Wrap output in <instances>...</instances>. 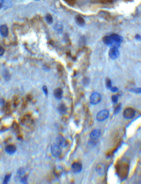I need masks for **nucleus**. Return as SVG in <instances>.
Masks as SVG:
<instances>
[{"label":"nucleus","mask_w":141,"mask_h":184,"mask_svg":"<svg viewBox=\"0 0 141 184\" xmlns=\"http://www.w3.org/2000/svg\"><path fill=\"white\" fill-rule=\"evenodd\" d=\"M4 104V101L3 99H0V106L3 105Z\"/></svg>","instance_id":"34"},{"label":"nucleus","mask_w":141,"mask_h":184,"mask_svg":"<svg viewBox=\"0 0 141 184\" xmlns=\"http://www.w3.org/2000/svg\"><path fill=\"white\" fill-rule=\"evenodd\" d=\"M97 174L100 175H103L105 173V167L102 164H99L97 165L96 168Z\"/></svg>","instance_id":"8"},{"label":"nucleus","mask_w":141,"mask_h":184,"mask_svg":"<svg viewBox=\"0 0 141 184\" xmlns=\"http://www.w3.org/2000/svg\"><path fill=\"white\" fill-rule=\"evenodd\" d=\"M58 111L60 114H64L67 111V107L64 104H60L58 107Z\"/></svg>","instance_id":"15"},{"label":"nucleus","mask_w":141,"mask_h":184,"mask_svg":"<svg viewBox=\"0 0 141 184\" xmlns=\"http://www.w3.org/2000/svg\"><path fill=\"white\" fill-rule=\"evenodd\" d=\"M18 140H22V137L21 136H19L18 137Z\"/></svg>","instance_id":"36"},{"label":"nucleus","mask_w":141,"mask_h":184,"mask_svg":"<svg viewBox=\"0 0 141 184\" xmlns=\"http://www.w3.org/2000/svg\"><path fill=\"white\" fill-rule=\"evenodd\" d=\"M21 182L23 184H26L27 183V175H24L23 177H22L20 180Z\"/></svg>","instance_id":"28"},{"label":"nucleus","mask_w":141,"mask_h":184,"mask_svg":"<svg viewBox=\"0 0 141 184\" xmlns=\"http://www.w3.org/2000/svg\"><path fill=\"white\" fill-rule=\"evenodd\" d=\"M54 29L58 34H61L63 30V25L60 22H58L54 26Z\"/></svg>","instance_id":"11"},{"label":"nucleus","mask_w":141,"mask_h":184,"mask_svg":"<svg viewBox=\"0 0 141 184\" xmlns=\"http://www.w3.org/2000/svg\"><path fill=\"white\" fill-rule=\"evenodd\" d=\"M110 36L111 37V38L114 41L120 43H121L122 42V38L119 35L116 34H111Z\"/></svg>","instance_id":"17"},{"label":"nucleus","mask_w":141,"mask_h":184,"mask_svg":"<svg viewBox=\"0 0 141 184\" xmlns=\"http://www.w3.org/2000/svg\"><path fill=\"white\" fill-rule=\"evenodd\" d=\"M71 168L73 172L75 174H78L82 171V166L81 163L76 162L72 164Z\"/></svg>","instance_id":"7"},{"label":"nucleus","mask_w":141,"mask_h":184,"mask_svg":"<svg viewBox=\"0 0 141 184\" xmlns=\"http://www.w3.org/2000/svg\"><path fill=\"white\" fill-rule=\"evenodd\" d=\"M13 128L15 131H18L19 129V127L18 125L17 124V123L14 122L13 123Z\"/></svg>","instance_id":"26"},{"label":"nucleus","mask_w":141,"mask_h":184,"mask_svg":"<svg viewBox=\"0 0 141 184\" xmlns=\"http://www.w3.org/2000/svg\"><path fill=\"white\" fill-rule=\"evenodd\" d=\"M102 40L104 44L109 46H110L113 42V40L112 39L110 36H104Z\"/></svg>","instance_id":"16"},{"label":"nucleus","mask_w":141,"mask_h":184,"mask_svg":"<svg viewBox=\"0 0 141 184\" xmlns=\"http://www.w3.org/2000/svg\"><path fill=\"white\" fill-rule=\"evenodd\" d=\"M3 76H4V78L6 79V81H8L10 80V74L9 73L8 71H5L3 74Z\"/></svg>","instance_id":"25"},{"label":"nucleus","mask_w":141,"mask_h":184,"mask_svg":"<svg viewBox=\"0 0 141 184\" xmlns=\"http://www.w3.org/2000/svg\"><path fill=\"white\" fill-rule=\"evenodd\" d=\"M109 116V112L107 109H104L99 112L96 117L97 120L99 122H103L107 119Z\"/></svg>","instance_id":"3"},{"label":"nucleus","mask_w":141,"mask_h":184,"mask_svg":"<svg viewBox=\"0 0 141 184\" xmlns=\"http://www.w3.org/2000/svg\"><path fill=\"white\" fill-rule=\"evenodd\" d=\"M25 173V171L23 168H19L17 171V174L19 175V176H21L22 175H24Z\"/></svg>","instance_id":"24"},{"label":"nucleus","mask_w":141,"mask_h":184,"mask_svg":"<svg viewBox=\"0 0 141 184\" xmlns=\"http://www.w3.org/2000/svg\"><path fill=\"white\" fill-rule=\"evenodd\" d=\"M51 151L53 156L56 158H58L61 154V147L57 144H53L51 146Z\"/></svg>","instance_id":"1"},{"label":"nucleus","mask_w":141,"mask_h":184,"mask_svg":"<svg viewBox=\"0 0 141 184\" xmlns=\"http://www.w3.org/2000/svg\"><path fill=\"white\" fill-rule=\"evenodd\" d=\"M5 50L4 48L0 46V56H2L4 54Z\"/></svg>","instance_id":"31"},{"label":"nucleus","mask_w":141,"mask_h":184,"mask_svg":"<svg viewBox=\"0 0 141 184\" xmlns=\"http://www.w3.org/2000/svg\"><path fill=\"white\" fill-rule=\"evenodd\" d=\"M106 86L108 89H110L112 87V82L110 78H107L106 79Z\"/></svg>","instance_id":"21"},{"label":"nucleus","mask_w":141,"mask_h":184,"mask_svg":"<svg viewBox=\"0 0 141 184\" xmlns=\"http://www.w3.org/2000/svg\"><path fill=\"white\" fill-rule=\"evenodd\" d=\"M35 1H39V0H35Z\"/></svg>","instance_id":"37"},{"label":"nucleus","mask_w":141,"mask_h":184,"mask_svg":"<svg viewBox=\"0 0 141 184\" xmlns=\"http://www.w3.org/2000/svg\"><path fill=\"white\" fill-rule=\"evenodd\" d=\"M108 55L110 58L112 60H114L118 59L120 56V52L118 48L111 47L109 51Z\"/></svg>","instance_id":"5"},{"label":"nucleus","mask_w":141,"mask_h":184,"mask_svg":"<svg viewBox=\"0 0 141 184\" xmlns=\"http://www.w3.org/2000/svg\"><path fill=\"white\" fill-rule=\"evenodd\" d=\"M101 131L99 129H95L91 133L90 137L92 140H96L100 136Z\"/></svg>","instance_id":"9"},{"label":"nucleus","mask_w":141,"mask_h":184,"mask_svg":"<svg viewBox=\"0 0 141 184\" xmlns=\"http://www.w3.org/2000/svg\"><path fill=\"white\" fill-rule=\"evenodd\" d=\"M76 23L81 27H83L85 25L84 19L80 15H77L75 18Z\"/></svg>","instance_id":"14"},{"label":"nucleus","mask_w":141,"mask_h":184,"mask_svg":"<svg viewBox=\"0 0 141 184\" xmlns=\"http://www.w3.org/2000/svg\"><path fill=\"white\" fill-rule=\"evenodd\" d=\"M0 33L4 37H6L8 35V29L6 25H2L0 27Z\"/></svg>","instance_id":"12"},{"label":"nucleus","mask_w":141,"mask_h":184,"mask_svg":"<svg viewBox=\"0 0 141 184\" xmlns=\"http://www.w3.org/2000/svg\"><path fill=\"white\" fill-rule=\"evenodd\" d=\"M43 69L44 70L47 71L50 70V68L48 65H44L43 66Z\"/></svg>","instance_id":"32"},{"label":"nucleus","mask_w":141,"mask_h":184,"mask_svg":"<svg viewBox=\"0 0 141 184\" xmlns=\"http://www.w3.org/2000/svg\"><path fill=\"white\" fill-rule=\"evenodd\" d=\"M57 144L61 148H65L68 145L67 140L62 135H59L56 139Z\"/></svg>","instance_id":"6"},{"label":"nucleus","mask_w":141,"mask_h":184,"mask_svg":"<svg viewBox=\"0 0 141 184\" xmlns=\"http://www.w3.org/2000/svg\"><path fill=\"white\" fill-rule=\"evenodd\" d=\"M110 90L111 91V92H112L114 93V92H116L118 91V88H117V87H112H112L111 88Z\"/></svg>","instance_id":"30"},{"label":"nucleus","mask_w":141,"mask_h":184,"mask_svg":"<svg viewBox=\"0 0 141 184\" xmlns=\"http://www.w3.org/2000/svg\"><path fill=\"white\" fill-rule=\"evenodd\" d=\"M45 20L48 24H51L53 23V18L52 16L50 14H47L45 17Z\"/></svg>","instance_id":"18"},{"label":"nucleus","mask_w":141,"mask_h":184,"mask_svg":"<svg viewBox=\"0 0 141 184\" xmlns=\"http://www.w3.org/2000/svg\"><path fill=\"white\" fill-rule=\"evenodd\" d=\"M102 100V96L98 93H95L90 97V102L93 105H95L100 103Z\"/></svg>","instance_id":"4"},{"label":"nucleus","mask_w":141,"mask_h":184,"mask_svg":"<svg viewBox=\"0 0 141 184\" xmlns=\"http://www.w3.org/2000/svg\"><path fill=\"white\" fill-rule=\"evenodd\" d=\"M63 91L60 88L56 89L54 91V96L57 99L60 100L62 98Z\"/></svg>","instance_id":"13"},{"label":"nucleus","mask_w":141,"mask_h":184,"mask_svg":"<svg viewBox=\"0 0 141 184\" xmlns=\"http://www.w3.org/2000/svg\"><path fill=\"white\" fill-rule=\"evenodd\" d=\"M11 174H9L6 175L4 177V180L3 182V184H6L8 183L9 181H10L11 179Z\"/></svg>","instance_id":"22"},{"label":"nucleus","mask_w":141,"mask_h":184,"mask_svg":"<svg viewBox=\"0 0 141 184\" xmlns=\"http://www.w3.org/2000/svg\"><path fill=\"white\" fill-rule=\"evenodd\" d=\"M121 108H122V104L120 103L118 105H117L114 109V112H113L114 114L116 115L118 114L121 110Z\"/></svg>","instance_id":"20"},{"label":"nucleus","mask_w":141,"mask_h":184,"mask_svg":"<svg viewBox=\"0 0 141 184\" xmlns=\"http://www.w3.org/2000/svg\"><path fill=\"white\" fill-rule=\"evenodd\" d=\"M3 3H2V2H0V10L2 8V7H3Z\"/></svg>","instance_id":"35"},{"label":"nucleus","mask_w":141,"mask_h":184,"mask_svg":"<svg viewBox=\"0 0 141 184\" xmlns=\"http://www.w3.org/2000/svg\"><path fill=\"white\" fill-rule=\"evenodd\" d=\"M129 91L134 93H141V88H132L129 89Z\"/></svg>","instance_id":"19"},{"label":"nucleus","mask_w":141,"mask_h":184,"mask_svg":"<svg viewBox=\"0 0 141 184\" xmlns=\"http://www.w3.org/2000/svg\"><path fill=\"white\" fill-rule=\"evenodd\" d=\"M111 100L114 103H116L118 100V97L117 95H113L111 97Z\"/></svg>","instance_id":"27"},{"label":"nucleus","mask_w":141,"mask_h":184,"mask_svg":"<svg viewBox=\"0 0 141 184\" xmlns=\"http://www.w3.org/2000/svg\"><path fill=\"white\" fill-rule=\"evenodd\" d=\"M5 150L7 153L11 155L14 154L16 151V146L13 145H8L6 147Z\"/></svg>","instance_id":"10"},{"label":"nucleus","mask_w":141,"mask_h":184,"mask_svg":"<svg viewBox=\"0 0 141 184\" xmlns=\"http://www.w3.org/2000/svg\"><path fill=\"white\" fill-rule=\"evenodd\" d=\"M43 92L44 93L45 96H48V88H47V87H46V86H43Z\"/></svg>","instance_id":"29"},{"label":"nucleus","mask_w":141,"mask_h":184,"mask_svg":"<svg viewBox=\"0 0 141 184\" xmlns=\"http://www.w3.org/2000/svg\"><path fill=\"white\" fill-rule=\"evenodd\" d=\"M135 38L137 41H141V36L139 34H136L135 36Z\"/></svg>","instance_id":"33"},{"label":"nucleus","mask_w":141,"mask_h":184,"mask_svg":"<svg viewBox=\"0 0 141 184\" xmlns=\"http://www.w3.org/2000/svg\"><path fill=\"white\" fill-rule=\"evenodd\" d=\"M135 111L132 108H126L123 112V116L126 119H132L135 116Z\"/></svg>","instance_id":"2"},{"label":"nucleus","mask_w":141,"mask_h":184,"mask_svg":"<svg viewBox=\"0 0 141 184\" xmlns=\"http://www.w3.org/2000/svg\"><path fill=\"white\" fill-rule=\"evenodd\" d=\"M90 83V78L88 77H83V80H82V83H83V85L85 86H88L89 84Z\"/></svg>","instance_id":"23"}]
</instances>
